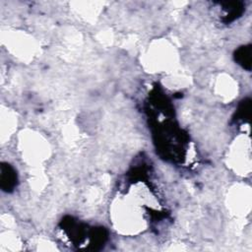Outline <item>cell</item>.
Listing matches in <instances>:
<instances>
[{
	"mask_svg": "<svg viewBox=\"0 0 252 252\" xmlns=\"http://www.w3.org/2000/svg\"><path fill=\"white\" fill-rule=\"evenodd\" d=\"M17 173L15 169L6 162L1 163V177L0 186L3 191L11 192L17 185Z\"/></svg>",
	"mask_w": 252,
	"mask_h": 252,
	"instance_id": "obj_1",
	"label": "cell"
},
{
	"mask_svg": "<svg viewBox=\"0 0 252 252\" xmlns=\"http://www.w3.org/2000/svg\"><path fill=\"white\" fill-rule=\"evenodd\" d=\"M250 108H251V100L250 98H245L243 99L235 112L234 120L236 121H248L250 118Z\"/></svg>",
	"mask_w": 252,
	"mask_h": 252,
	"instance_id": "obj_5",
	"label": "cell"
},
{
	"mask_svg": "<svg viewBox=\"0 0 252 252\" xmlns=\"http://www.w3.org/2000/svg\"><path fill=\"white\" fill-rule=\"evenodd\" d=\"M222 9L226 12L225 17L223 18V22L228 24L237 18H239L244 12V4L239 1H226L220 3Z\"/></svg>",
	"mask_w": 252,
	"mask_h": 252,
	"instance_id": "obj_2",
	"label": "cell"
},
{
	"mask_svg": "<svg viewBox=\"0 0 252 252\" xmlns=\"http://www.w3.org/2000/svg\"><path fill=\"white\" fill-rule=\"evenodd\" d=\"M107 239V231L103 227H93L89 232L90 248L93 250L99 249Z\"/></svg>",
	"mask_w": 252,
	"mask_h": 252,
	"instance_id": "obj_3",
	"label": "cell"
},
{
	"mask_svg": "<svg viewBox=\"0 0 252 252\" xmlns=\"http://www.w3.org/2000/svg\"><path fill=\"white\" fill-rule=\"evenodd\" d=\"M233 57L235 62L242 68L248 71L251 70V44L238 47L235 50Z\"/></svg>",
	"mask_w": 252,
	"mask_h": 252,
	"instance_id": "obj_4",
	"label": "cell"
}]
</instances>
